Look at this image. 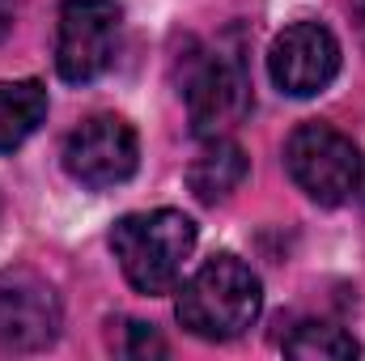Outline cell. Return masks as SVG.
<instances>
[{
    "instance_id": "cell-6",
    "label": "cell",
    "mask_w": 365,
    "mask_h": 361,
    "mask_svg": "<svg viewBox=\"0 0 365 361\" xmlns=\"http://www.w3.org/2000/svg\"><path fill=\"white\" fill-rule=\"evenodd\" d=\"M187 115H191V132L212 141L225 136L234 123H242V115L251 111V77L242 68L238 56L230 51H208L191 77H187Z\"/></svg>"
},
{
    "instance_id": "cell-13",
    "label": "cell",
    "mask_w": 365,
    "mask_h": 361,
    "mask_svg": "<svg viewBox=\"0 0 365 361\" xmlns=\"http://www.w3.org/2000/svg\"><path fill=\"white\" fill-rule=\"evenodd\" d=\"M349 9H353V21H357V30L365 39V0H349Z\"/></svg>"
},
{
    "instance_id": "cell-10",
    "label": "cell",
    "mask_w": 365,
    "mask_h": 361,
    "mask_svg": "<svg viewBox=\"0 0 365 361\" xmlns=\"http://www.w3.org/2000/svg\"><path fill=\"white\" fill-rule=\"evenodd\" d=\"M47 119V90L38 81H0V153L21 149Z\"/></svg>"
},
{
    "instance_id": "cell-4",
    "label": "cell",
    "mask_w": 365,
    "mask_h": 361,
    "mask_svg": "<svg viewBox=\"0 0 365 361\" xmlns=\"http://www.w3.org/2000/svg\"><path fill=\"white\" fill-rule=\"evenodd\" d=\"M123 9L115 0H64L56 26V68L68 86L98 81L119 47Z\"/></svg>"
},
{
    "instance_id": "cell-11",
    "label": "cell",
    "mask_w": 365,
    "mask_h": 361,
    "mask_svg": "<svg viewBox=\"0 0 365 361\" xmlns=\"http://www.w3.org/2000/svg\"><path fill=\"white\" fill-rule=\"evenodd\" d=\"M284 353L289 357H302V361H353L361 353V345L340 327V323H302L289 340H284Z\"/></svg>"
},
{
    "instance_id": "cell-3",
    "label": "cell",
    "mask_w": 365,
    "mask_h": 361,
    "mask_svg": "<svg viewBox=\"0 0 365 361\" xmlns=\"http://www.w3.org/2000/svg\"><path fill=\"white\" fill-rule=\"evenodd\" d=\"M284 166L293 183L323 208H336L349 195H357L365 171L357 145L331 123H302L284 145Z\"/></svg>"
},
{
    "instance_id": "cell-9",
    "label": "cell",
    "mask_w": 365,
    "mask_h": 361,
    "mask_svg": "<svg viewBox=\"0 0 365 361\" xmlns=\"http://www.w3.org/2000/svg\"><path fill=\"white\" fill-rule=\"evenodd\" d=\"M247 171H251L247 153H242L234 141L212 136V141L200 149V158L187 166V187L195 191V200H200V204H221L230 191H238V187H242Z\"/></svg>"
},
{
    "instance_id": "cell-8",
    "label": "cell",
    "mask_w": 365,
    "mask_h": 361,
    "mask_svg": "<svg viewBox=\"0 0 365 361\" xmlns=\"http://www.w3.org/2000/svg\"><path fill=\"white\" fill-rule=\"evenodd\" d=\"M60 336V298L34 272L0 276V349L34 353Z\"/></svg>"
},
{
    "instance_id": "cell-12",
    "label": "cell",
    "mask_w": 365,
    "mask_h": 361,
    "mask_svg": "<svg viewBox=\"0 0 365 361\" xmlns=\"http://www.w3.org/2000/svg\"><path fill=\"white\" fill-rule=\"evenodd\" d=\"M128 357H166V340L149 327V323H128Z\"/></svg>"
},
{
    "instance_id": "cell-2",
    "label": "cell",
    "mask_w": 365,
    "mask_h": 361,
    "mask_svg": "<svg viewBox=\"0 0 365 361\" xmlns=\"http://www.w3.org/2000/svg\"><path fill=\"white\" fill-rule=\"evenodd\" d=\"M110 251L132 289L149 298L170 293L182 276V264L195 251V221L175 208L128 213L110 230Z\"/></svg>"
},
{
    "instance_id": "cell-1",
    "label": "cell",
    "mask_w": 365,
    "mask_h": 361,
    "mask_svg": "<svg viewBox=\"0 0 365 361\" xmlns=\"http://www.w3.org/2000/svg\"><path fill=\"white\" fill-rule=\"evenodd\" d=\"M179 323L200 340H234L264 310V285L238 255H212L179 289Z\"/></svg>"
},
{
    "instance_id": "cell-7",
    "label": "cell",
    "mask_w": 365,
    "mask_h": 361,
    "mask_svg": "<svg viewBox=\"0 0 365 361\" xmlns=\"http://www.w3.org/2000/svg\"><path fill=\"white\" fill-rule=\"evenodd\" d=\"M268 73H272L280 93L310 98V93L327 90L336 81V73H340V43L319 21H293L272 39Z\"/></svg>"
},
{
    "instance_id": "cell-14",
    "label": "cell",
    "mask_w": 365,
    "mask_h": 361,
    "mask_svg": "<svg viewBox=\"0 0 365 361\" xmlns=\"http://www.w3.org/2000/svg\"><path fill=\"white\" fill-rule=\"evenodd\" d=\"M357 195H361V204H365V171H361V183H357Z\"/></svg>"
},
{
    "instance_id": "cell-5",
    "label": "cell",
    "mask_w": 365,
    "mask_h": 361,
    "mask_svg": "<svg viewBox=\"0 0 365 361\" xmlns=\"http://www.w3.org/2000/svg\"><path fill=\"white\" fill-rule=\"evenodd\" d=\"M136 162H140V141L132 123H123L119 115H93L64 141V171L93 191L128 183L136 175Z\"/></svg>"
}]
</instances>
